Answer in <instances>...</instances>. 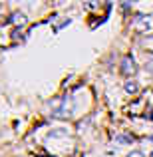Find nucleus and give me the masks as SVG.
Masks as SVG:
<instances>
[{
	"instance_id": "f257e3e1",
	"label": "nucleus",
	"mask_w": 153,
	"mask_h": 157,
	"mask_svg": "<svg viewBox=\"0 0 153 157\" xmlns=\"http://www.w3.org/2000/svg\"><path fill=\"white\" fill-rule=\"evenodd\" d=\"M151 26H153V20L149 18V16H137V28L139 30H151Z\"/></svg>"
},
{
	"instance_id": "f03ea898",
	"label": "nucleus",
	"mask_w": 153,
	"mask_h": 157,
	"mask_svg": "<svg viewBox=\"0 0 153 157\" xmlns=\"http://www.w3.org/2000/svg\"><path fill=\"white\" fill-rule=\"evenodd\" d=\"M123 74H125V76L135 74V66H133V62H131L129 58H125V60H123Z\"/></svg>"
},
{
	"instance_id": "7ed1b4c3",
	"label": "nucleus",
	"mask_w": 153,
	"mask_h": 157,
	"mask_svg": "<svg viewBox=\"0 0 153 157\" xmlns=\"http://www.w3.org/2000/svg\"><path fill=\"white\" fill-rule=\"evenodd\" d=\"M125 92L127 94H135V92H137V84H133V82L125 84Z\"/></svg>"
},
{
	"instance_id": "20e7f679",
	"label": "nucleus",
	"mask_w": 153,
	"mask_h": 157,
	"mask_svg": "<svg viewBox=\"0 0 153 157\" xmlns=\"http://www.w3.org/2000/svg\"><path fill=\"white\" fill-rule=\"evenodd\" d=\"M129 157H143V155H141V153H139V151H135V153H131Z\"/></svg>"
},
{
	"instance_id": "39448f33",
	"label": "nucleus",
	"mask_w": 153,
	"mask_h": 157,
	"mask_svg": "<svg viewBox=\"0 0 153 157\" xmlns=\"http://www.w3.org/2000/svg\"><path fill=\"white\" fill-rule=\"evenodd\" d=\"M149 70H151V72H153V62H151V64H149Z\"/></svg>"
}]
</instances>
